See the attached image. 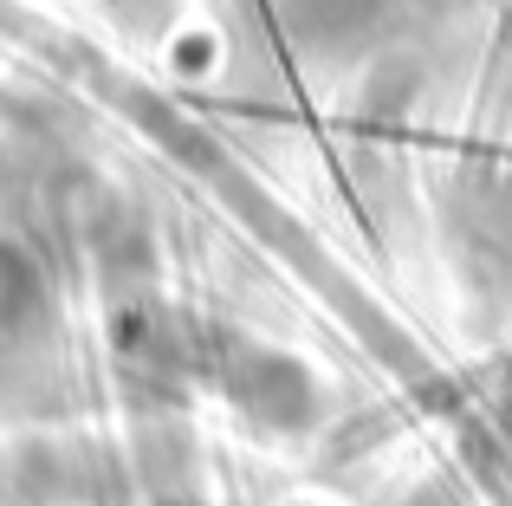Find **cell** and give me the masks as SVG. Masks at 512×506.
<instances>
[{"instance_id": "6da1fadb", "label": "cell", "mask_w": 512, "mask_h": 506, "mask_svg": "<svg viewBox=\"0 0 512 506\" xmlns=\"http://www.w3.org/2000/svg\"><path fill=\"white\" fill-rule=\"evenodd\" d=\"M20 292H26V273L13 253H0V325H7L13 312H20Z\"/></svg>"}]
</instances>
